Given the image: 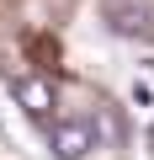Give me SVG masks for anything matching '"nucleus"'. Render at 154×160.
<instances>
[{
    "instance_id": "nucleus-1",
    "label": "nucleus",
    "mask_w": 154,
    "mask_h": 160,
    "mask_svg": "<svg viewBox=\"0 0 154 160\" xmlns=\"http://www.w3.org/2000/svg\"><path fill=\"white\" fill-rule=\"evenodd\" d=\"M48 144L58 160H85L96 149V128L85 118H64V123H48Z\"/></svg>"
},
{
    "instance_id": "nucleus-2",
    "label": "nucleus",
    "mask_w": 154,
    "mask_h": 160,
    "mask_svg": "<svg viewBox=\"0 0 154 160\" xmlns=\"http://www.w3.org/2000/svg\"><path fill=\"white\" fill-rule=\"evenodd\" d=\"M11 96H16V107L32 118V123H48V112H53V86L43 75H21L16 86H11Z\"/></svg>"
},
{
    "instance_id": "nucleus-3",
    "label": "nucleus",
    "mask_w": 154,
    "mask_h": 160,
    "mask_svg": "<svg viewBox=\"0 0 154 160\" xmlns=\"http://www.w3.org/2000/svg\"><path fill=\"white\" fill-rule=\"evenodd\" d=\"M106 27L122 32V38H143V32H149V11H143V0H106Z\"/></svg>"
}]
</instances>
